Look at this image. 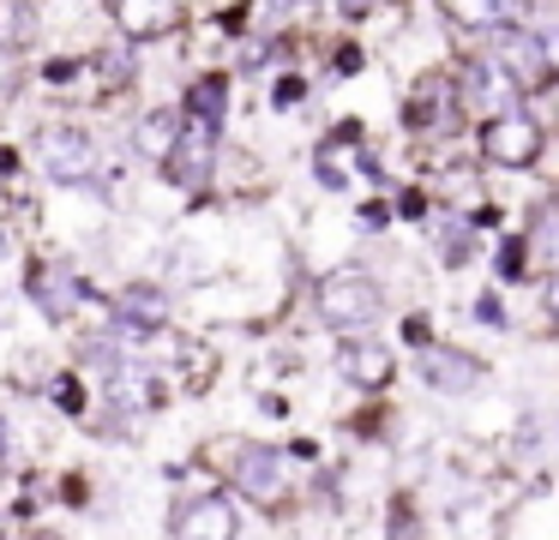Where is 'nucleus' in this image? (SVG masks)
Returning a JSON list of instances; mask_svg holds the SVG:
<instances>
[{
	"instance_id": "nucleus-9",
	"label": "nucleus",
	"mask_w": 559,
	"mask_h": 540,
	"mask_svg": "<svg viewBox=\"0 0 559 540\" xmlns=\"http://www.w3.org/2000/svg\"><path fill=\"white\" fill-rule=\"evenodd\" d=\"M169 175L187 180V187H199V180L211 175V127L175 132V144H169Z\"/></svg>"
},
{
	"instance_id": "nucleus-6",
	"label": "nucleus",
	"mask_w": 559,
	"mask_h": 540,
	"mask_svg": "<svg viewBox=\"0 0 559 540\" xmlns=\"http://www.w3.org/2000/svg\"><path fill=\"white\" fill-rule=\"evenodd\" d=\"M235 487L259 504H277L283 499V456L271 444H247L241 463H235Z\"/></svg>"
},
{
	"instance_id": "nucleus-1",
	"label": "nucleus",
	"mask_w": 559,
	"mask_h": 540,
	"mask_svg": "<svg viewBox=\"0 0 559 540\" xmlns=\"http://www.w3.org/2000/svg\"><path fill=\"white\" fill-rule=\"evenodd\" d=\"M379 312H385V295L367 271H331L319 283V319L337 324V331H367Z\"/></svg>"
},
{
	"instance_id": "nucleus-23",
	"label": "nucleus",
	"mask_w": 559,
	"mask_h": 540,
	"mask_svg": "<svg viewBox=\"0 0 559 540\" xmlns=\"http://www.w3.org/2000/svg\"><path fill=\"white\" fill-rule=\"evenodd\" d=\"M547 307H554V324H559V276L547 283Z\"/></svg>"
},
{
	"instance_id": "nucleus-25",
	"label": "nucleus",
	"mask_w": 559,
	"mask_h": 540,
	"mask_svg": "<svg viewBox=\"0 0 559 540\" xmlns=\"http://www.w3.org/2000/svg\"><path fill=\"white\" fill-rule=\"evenodd\" d=\"M0 259H7V240H0Z\"/></svg>"
},
{
	"instance_id": "nucleus-22",
	"label": "nucleus",
	"mask_w": 559,
	"mask_h": 540,
	"mask_svg": "<svg viewBox=\"0 0 559 540\" xmlns=\"http://www.w3.org/2000/svg\"><path fill=\"white\" fill-rule=\"evenodd\" d=\"M373 7H379V0H343V19H367Z\"/></svg>"
},
{
	"instance_id": "nucleus-16",
	"label": "nucleus",
	"mask_w": 559,
	"mask_h": 540,
	"mask_svg": "<svg viewBox=\"0 0 559 540\" xmlns=\"http://www.w3.org/2000/svg\"><path fill=\"white\" fill-rule=\"evenodd\" d=\"M139 151L145 156H169V144H175V120H163V115H151V120H139Z\"/></svg>"
},
{
	"instance_id": "nucleus-8",
	"label": "nucleus",
	"mask_w": 559,
	"mask_h": 540,
	"mask_svg": "<svg viewBox=\"0 0 559 540\" xmlns=\"http://www.w3.org/2000/svg\"><path fill=\"white\" fill-rule=\"evenodd\" d=\"M421 372H427V384H433V391H445V396L481 384V367H475L469 355H457V348H427V355H421Z\"/></svg>"
},
{
	"instance_id": "nucleus-18",
	"label": "nucleus",
	"mask_w": 559,
	"mask_h": 540,
	"mask_svg": "<svg viewBox=\"0 0 559 540\" xmlns=\"http://www.w3.org/2000/svg\"><path fill=\"white\" fill-rule=\"evenodd\" d=\"M439 247H445V264H463V259H469V235H463V228L439 235Z\"/></svg>"
},
{
	"instance_id": "nucleus-12",
	"label": "nucleus",
	"mask_w": 559,
	"mask_h": 540,
	"mask_svg": "<svg viewBox=\"0 0 559 540\" xmlns=\"http://www.w3.org/2000/svg\"><path fill=\"white\" fill-rule=\"evenodd\" d=\"M493 67H506L518 84H535L542 67H535V43L530 31H493Z\"/></svg>"
},
{
	"instance_id": "nucleus-15",
	"label": "nucleus",
	"mask_w": 559,
	"mask_h": 540,
	"mask_svg": "<svg viewBox=\"0 0 559 540\" xmlns=\"http://www.w3.org/2000/svg\"><path fill=\"white\" fill-rule=\"evenodd\" d=\"M223 96H229V84H223V79L193 84V127H217V120H223Z\"/></svg>"
},
{
	"instance_id": "nucleus-4",
	"label": "nucleus",
	"mask_w": 559,
	"mask_h": 540,
	"mask_svg": "<svg viewBox=\"0 0 559 540\" xmlns=\"http://www.w3.org/2000/svg\"><path fill=\"white\" fill-rule=\"evenodd\" d=\"M235 504L223 492H199L175 511V540H235Z\"/></svg>"
},
{
	"instance_id": "nucleus-21",
	"label": "nucleus",
	"mask_w": 559,
	"mask_h": 540,
	"mask_svg": "<svg viewBox=\"0 0 559 540\" xmlns=\"http://www.w3.org/2000/svg\"><path fill=\"white\" fill-rule=\"evenodd\" d=\"M295 96H307V84H301V79H283V84H277V103H283V108H289V103H295Z\"/></svg>"
},
{
	"instance_id": "nucleus-11",
	"label": "nucleus",
	"mask_w": 559,
	"mask_h": 540,
	"mask_svg": "<svg viewBox=\"0 0 559 540\" xmlns=\"http://www.w3.org/2000/svg\"><path fill=\"white\" fill-rule=\"evenodd\" d=\"M109 403L115 408H157L163 403V384L151 379L145 367H115L109 372Z\"/></svg>"
},
{
	"instance_id": "nucleus-10",
	"label": "nucleus",
	"mask_w": 559,
	"mask_h": 540,
	"mask_svg": "<svg viewBox=\"0 0 559 540\" xmlns=\"http://www.w3.org/2000/svg\"><path fill=\"white\" fill-rule=\"evenodd\" d=\"M115 24H121L127 36H163L175 24V0H115Z\"/></svg>"
},
{
	"instance_id": "nucleus-5",
	"label": "nucleus",
	"mask_w": 559,
	"mask_h": 540,
	"mask_svg": "<svg viewBox=\"0 0 559 540\" xmlns=\"http://www.w3.org/2000/svg\"><path fill=\"white\" fill-rule=\"evenodd\" d=\"M518 96H523V84L511 79L506 67L475 60V72H469V108H481L487 120H499V115H518Z\"/></svg>"
},
{
	"instance_id": "nucleus-24",
	"label": "nucleus",
	"mask_w": 559,
	"mask_h": 540,
	"mask_svg": "<svg viewBox=\"0 0 559 540\" xmlns=\"http://www.w3.org/2000/svg\"><path fill=\"white\" fill-rule=\"evenodd\" d=\"M295 7H313V0H295Z\"/></svg>"
},
{
	"instance_id": "nucleus-13",
	"label": "nucleus",
	"mask_w": 559,
	"mask_h": 540,
	"mask_svg": "<svg viewBox=\"0 0 559 540\" xmlns=\"http://www.w3.org/2000/svg\"><path fill=\"white\" fill-rule=\"evenodd\" d=\"M115 312H121V324H133V331H157V324L169 319V300H163L157 288H127Z\"/></svg>"
},
{
	"instance_id": "nucleus-3",
	"label": "nucleus",
	"mask_w": 559,
	"mask_h": 540,
	"mask_svg": "<svg viewBox=\"0 0 559 540\" xmlns=\"http://www.w3.org/2000/svg\"><path fill=\"white\" fill-rule=\"evenodd\" d=\"M481 151L493 156V163H506V168H530L535 156H542V127L523 120V115H499V120H487Z\"/></svg>"
},
{
	"instance_id": "nucleus-14",
	"label": "nucleus",
	"mask_w": 559,
	"mask_h": 540,
	"mask_svg": "<svg viewBox=\"0 0 559 540\" xmlns=\"http://www.w3.org/2000/svg\"><path fill=\"white\" fill-rule=\"evenodd\" d=\"M451 12H457L463 24H506L518 19V12H530V0H451Z\"/></svg>"
},
{
	"instance_id": "nucleus-7",
	"label": "nucleus",
	"mask_w": 559,
	"mask_h": 540,
	"mask_svg": "<svg viewBox=\"0 0 559 540\" xmlns=\"http://www.w3.org/2000/svg\"><path fill=\"white\" fill-rule=\"evenodd\" d=\"M337 367H343V379L361 384V391H385L391 372H397V355H391L385 343H343Z\"/></svg>"
},
{
	"instance_id": "nucleus-2",
	"label": "nucleus",
	"mask_w": 559,
	"mask_h": 540,
	"mask_svg": "<svg viewBox=\"0 0 559 540\" xmlns=\"http://www.w3.org/2000/svg\"><path fill=\"white\" fill-rule=\"evenodd\" d=\"M37 151H43V168H49L55 180H67V187L97 175V139L79 132V127H49L37 139Z\"/></svg>"
},
{
	"instance_id": "nucleus-17",
	"label": "nucleus",
	"mask_w": 559,
	"mask_h": 540,
	"mask_svg": "<svg viewBox=\"0 0 559 540\" xmlns=\"http://www.w3.org/2000/svg\"><path fill=\"white\" fill-rule=\"evenodd\" d=\"M530 43H535V67H542V72H559V31H535Z\"/></svg>"
},
{
	"instance_id": "nucleus-20",
	"label": "nucleus",
	"mask_w": 559,
	"mask_h": 540,
	"mask_svg": "<svg viewBox=\"0 0 559 540\" xmlns=\"http://www.w3.org/2000/svg\"><path fill=\"white\" fill-rule=\"evenodd\" d=\"M55 403H61L67 415H79V384H73V379H61V384H55Z\"/></svg>"
},
{
	"instance_id": "nucleus-19",
	"label": "nucleus",
	"mask_w": 559,
	"mask_h": 540,
	"mask_svg": "<svg viewBox=\"0 0 559 540\" xmlns=\"http://www.w3.org/2000/svg\"><path fill=\"white\" fill-rule=\"evenodd\" d=\"M535 247H542L547 259H559V216H547V223H535Z\"/></svg>"
}]
</instances>
